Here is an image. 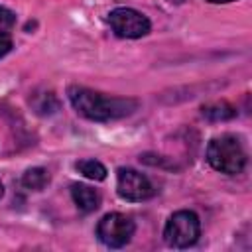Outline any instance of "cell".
Instances as JSON below:
<instances>
[{
	"label": "cell",
	"mask_w": 252,
	"mask_h": 252,
	"mask_svg": "<svg viewBox=\"0 0 252 252\" xmlns=\"http://www.w3.org/2000/svg\"><path fill=\"white\" fill-rule=\"evenodd\" d=\"M67 96H69L73 108L83 118L93 120V122L120 120L124 116H130L138 108L136 98L108 96V94H102V93L87 89V87H69Z\"/></svg>",
	"instance_id": "obj_1"
},
{
	"label": "cell",
	"mask_w": 252,
	"mask_h": 252,
	"mask_svg": "<svg viewBox=\"0 0 252 252\" xmlns=\"http://www.w3.org/2000/svg\"><path fill=\"white\" fill-rule=\"evenodd\" d=\"M207 161L220 173L236 175L246 165V152L242 148V142L234 134H220L209 142Z\"/></svg>",
	"instance_id": "obj_2"
},
{
	"label": "cell",
	"mask_w": 252,
	"mask_h": 252,
	"mask_svg": "<svg viewBox=\"0 0 252 252\" xmlns=\"http://www.w3.org/2000/svg\"><path fill=\"white\" fill-rule=\"evenodd\" d=\"M201 220L193 211L173 213L163 228V240L171 248H189L199 240Z\"/></svg>",
	"instance_id": "obj_3"
},
{
	"label": "cell",
	"mask_w": 252,
	"mask_h": 252,
	"mask_svg": "<svg viewBox=\"0 0 252 252\" xmlns=\"http://www.w3.org/2000/svg\"><path fill=\"white\" fill-rule=\"evenodd\" d=\"M136 224L122 213H108L96 224V238L108 248H122L134 236Z\"/></svg>",
	"instance_id": "obj_4"
},
{
	"label": "cell",
	"mask_w": 252,
	"mask_h": 252,
	"mask_svg": "<svg viewBox=\"0 0 252 252\" xmlns=\"http://www.w3.org/2000/svg\"><path fill=\"white\" fill-rule=\"evenodd\" d=\"M108 24L118 37H126V39L144 37L152 28L150 20L142 12H138L134 8H126V6L114 8L108 14Z\"/></svg>",
	"instance_id": "obj_5"
},
{
	"label": "cell",
	"mask_w": 252,
	"mask_h": 252,
	"mask_svg": "<svg viewBox=\"0 0 252 252\" xmlns=\"http://www.w3.org/2000/svg\"><path fill=\"white\" fill-rule=\"evenodd\" d=\"M116 191H118L120 199L130 201V203L148 201L156 193L152 181L144 173H140L138 169H132V167H118V171H116Z\"/></svg>",
	"instance_id": "obj_6"
},
{
	"label": "cell",
	"mask_w": 252,
	"mask_h": 252,
	"mask_svg": "<svg viewBox=\"0 0 252 252\" xmlns=\"http://www.w3.org/2000/svg\"><path fill=\"white\" fill-rule=\"evenodd\" d=\"M71 197L73 203L77 205V209L81 213H93L100 207V193L85 183H73L71 185Z\"/></svg>",
	"instance_id": "obj_7"
},
{
	"label": "cell",
	"mask_w": 252,
	"mask_h": 252,
	"mask_svg": "<svg viewBox=\"0 0 252 252\" xmlns=\"http://www.w3.org/2000/svg\"><path fill=\"white\" fill-rule=\"evenodd\" d=\"M30 104L35 114L39 116H51L59 110V100L51 91H37L30 96Z\"/></svg>",
	"instance_id": "obj_8"
},
{
	"label": "cell",
	"mask_w": 252,
	"mask_h": 252,
	"mask_svg": "<svg viewBox=\"0 0 252 252\" xmlns=\"http://www.w3.org/2000/svg\"><path fill=\"white\" fill-rule=\"evenodd\" d=\"M201 114L211 120V122H224V120H232L236 116V108L226 102V100H220V102H209V104H203L201 106Z\"/></svg>",
	"instance_id": "obj_9"
},
{
	"label": "cell",
	"mask_w": 252,
	"mask_h": 252,
	"mask_svg": "<svg viewBox=\"0 0 252 252\" xmlns=\"http://www.w3.org/2000/svg\"><path fill=\"white\" fill-rule=\"evenodd\" d=\"M75 169L83 175V177H87V179H91V181H102V179H106V167L98 161V159H79L77 163H75Z\"/></svg>",
	"instance_id": "obj_10"
},
{
	"label": "cell",
	"mask_w": 252,
	"mask_h": 252,
	"mask_svg": "<svg viewBox=\"0 0 252 252\" xmlns=\"http://www.w3.org/2000/svg\"><path fill=\"white\" fill-rule=\"evenodd\" d=\"M49 179L51 177H49V171L45 167H30L22 175V185L26 189H32V191H41L49 183Z\"/></svg>",
	"instance_id": "obj_11"
},
{
	"label": "cell",
	"mask_w": 252,
	"mask_h": 252,
	"mask_svg": "<svg viewBox=\"0 0 252 252\" xmlns=\"http://www.w3.org/2000/svg\"><path fill=\"white\" fill-rule=\"evenodd\" d=\"M16 24V14L4 6H0V30L2 28H10Z\"/></svg>",
	"instance_id": "obj_12"
},
{
	"label": "cell",
	"mask_w": 252,
	"mask_h": 252,
	"mask_svg": "<svg viewBox=\"0 0 252 252\" xmlns=\"http://www.w3.org/2000/svg\"><path fill=\"white\" fill-rule=\"evenodd\" d=\"M10 51H12V37H10L8 32H2L0 30V59L4 55H8Z\"/></svg>",
	"instance_id": "obj_13"
},
{
	"label": "cell",
	"mask_w": 252,
	"mask_h": 252,
	"mask_svg": "<svg viewBox=\"0 0 252 252\" xmlns=\"http://www.w3.org/2000/svg\"><path fill=\"white\" fill-rule=\"evenodd\" d=\"M211 4H228V2H236V0H207Z\"/></svg>",
	"instance_id": "obj_14"
},
{
	"label": "cell",
	"mask_w": 252,
	"mask_h": 252,
	"mask_svg": "<svg viewBox=\"0 0 252 252\" xmlns=\"http://www.w3.org/2000/svg\"><path fill=\"white\" fill-rule=\"evenodd\" d=\"M167 2H171V4H183L185 0H167Z\"/></svg>",
	"instance_id": "obj_15"
},
{
	"label": "cell",
	"mask_w": 252,
	"mask_h": 252,
	"mask_svg": "<svg viewBox=\"0 0 252 252\" xmlns=\"http://www.w3.org/2000/svg\"><path fill=\"white\" fill-rule=\"evenodd\" d=\"M4 197V185H2V181H0V199Z\"/></svg>",
	"instance_id": "obj_16"
}]
</instances>
